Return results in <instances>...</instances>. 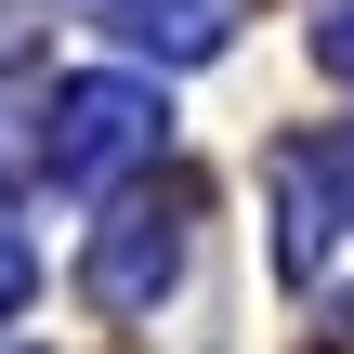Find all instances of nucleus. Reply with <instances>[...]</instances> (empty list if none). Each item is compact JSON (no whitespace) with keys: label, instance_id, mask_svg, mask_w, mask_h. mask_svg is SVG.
<instances>
[{"label":"nucleus","instance_id":"obj_2","mask_svg":"<svg viewBox=\"0 0 354 354\" xmlns=\"http://www.w3.org/2000/svg\"><path fill=\"white\" fill-rule=\"evenodd\" d=\"M184 276V197H118L105 236L79 250V289L105 315H158V289Z\"/></svg>","mask_w":354,"mask_h":354},{"label":"nucleus","instance_id":"obj_4","mask_svg":"<svg viewBox=\"0 0 354 354\" xmlns=\"http://www.w3.org/2000/svg\"><path fill=\"white\" fill-rule=\"evenodd\" d=\"M39 131H53V79H0V184H39Z\"/></svg>","mask_w":354,"mask_h":354},{"label":"nucleus","instance_id":"obj_3","mask_svg":"<svg viewBox=\"0 0 354 354\" xmlns=\"http://www.w3.org/2000/svg\"><path fill=\"white\" fill-rule=\"evenodd\" d=\"M92 26L118 53H158V66H210L236 39V0H92Z\"/></svg>","mask_w":354,"mask_h":354},{"label":"nucleus","instance_id":"obj_1","mask_svg":"<svg viewBox=\"0 0 354 354\" xmlns=\"http://www.w3.org/2000/svg\"><path fill=\"white\" fill-rule=\"evenodd\" d=\"M131 158H158V92L145 79H53V131H39V184H118Z\"/></svg>","mask_w":354,"mask_h":354},{"label":"nucleus","instance_id":"obj_7","mask_svg":"<svg viewBox=\"0 0 354 354\" xmlns=\"http://www.w3.org/2000/svg\"><path fill=\"white\" fill-rule=\"evenodd\" d=\"M26 289H39V263H26V250H13V236H0V315H13V302H26Z\"/></svg>","mask_w":354,"mask_h":354},{"label":"nucleus","instance_id":"obj_6","mask_svg":"<svg viewBox=\"0 0 354 354\" xmlns=\"http://www.w3.org/2000/svg\"><path fill=\"white\" fill-rule=\"evenodd\" d=\"M315 66L354 79V0H315Z\"/></svg>","mask_w":354,"mask_h":354},{"label":"nucleus","instance_id":"obj_5","mask_svg":"<svg viewBox=\"0 0 354 354\" xmlns=\"http://www.w3.org/2000/svg\"><path fill=\"white\" fill-rule=\"evenodd\" d=\"M302 171H315V184L342 197V223H354V118H342V131H328V145H302Z\"/></svg>","mask_w":354,"mask_h":354}]
</instances>
